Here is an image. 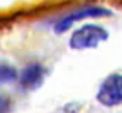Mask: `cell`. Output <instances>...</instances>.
<instances>
[{
    "instance_id": "5b68a950",
    "label": "cell",
    "mask_w": 122,
    "mask_h": 113,
    "mask_svg": "<svg viewBox=\"0 0 122 113\" xmlns=\"http://www.w3.org/2000/svg\"><path fill=\"white\" fill-rule=\"evenodd\" d=\"M20 75L17 73V70L9 64H2L0 67V81L2 84H8V82H14Z\"/></svg>"
},
{
    "instance_id": "8992f818",
    "label": "cell",
    "mask_w": 122,
    "mask_h": 113,
    "mask_svg": "<svg viewBox=\"0 0 122 113\" xmlns=\"http://www.w3.org/2000/svg\"><path fill=\"white\" fill-rule=\"evenodd\" d=\"M9 108H11L9 99L6 96H2V99H0V112H9Z\"/></svg>"
},
{
    "instance_id": "277c9868",
    "label": "cell",
    "mask_w": 122,
    "mask_h": 113,
    "mask_svg": "<svg viewBox=\"0 0 122 113\" xmlns=\"http://www.w3.org/2000/svg\"><path fill=\"white\" fill-rule=\"evenodd\" d=\"M46 78V69L40 63H30L20 72L18 81L23 90H37L41 87Z\"/></svg>"
},
{
    "instance_id": "6da1fadb",
    "label": "cell",
    "mask_w": 122,
    "mask_h": 113,
    "mask_svg": "<svg viewBox=\"0 0 122 113\" xmlns=\"http://www.w3.org/2000/svg\"><path fill=\"white\" fill-rule=\"evenodd\" d=\"M110 34L105 28L99 25H84L79 29L73 31L69 38V46L73 51H86V49H96L101 43L108 40Z\"/></svg>"
},
{
    "instance_id": "7a4b0ae2",
    "label": "cell",
    "mask_w": 122,
    "mask_h": 113,
    "mask_svg": "<svg viewBox=\"0 0 122 113\" xmlns=\"http://www.w3.org/2000/svg\"><path fill=\"white\" fill-rule=\"evenodd\" d=\"M113 15V11L108 8H104V6H84V8H78L75 11H72L70 14L64 15L61 20H58L55 25H53V32L61 35L66 31L72 28L75 23L81 20H86V18H102V17H110Z\"/></svg>"
},
{
    "instance_id": "3957f363",
    "label": "cell",
    "mask_w": 122,
    "mask_h": 113,
    "mask_svg": "<svg viewBox=\"0 0 122 113\" xmlns=\"http://www.w3.org/2000/svg\"><path fill=\"white\" fill-rule=\"evenodd\" d=\"M96 99L104 107H116L122 104V73H112L102 81Z\"/></svg>"
}]
</instances>
